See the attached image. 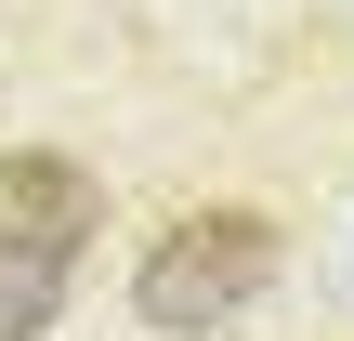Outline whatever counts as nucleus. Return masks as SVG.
I'll return each instance as SVG.
<instances>
[{
  "label": "nucleus",
  "instance_id": "f257e3e1",
  "mask_svg": "<svg viewBox=\"0 0 354 341\" xmlns=\"http://www.w3.org/2000/svg\"><path fill=\"white\" fill-rule=\"evenodd\" d=\"M289 302V223L250 197H197L145 237L131 263V329L145 341H250Z\"/></svg>",
  "mask_w": 354,
  "mask_h": 341
},
{
  "label": "nucleus",
  "instance_id": "f03ea898",
  "mask_svg": "<svg viewBox=\"0 0 354 341\" xmlns=\"http://www.w3.org/2000/svg\"><path fill=\"white\" fill-rule=\"evenodd\" d=\"M118 223V184L79 145H0V341H53L92 250Z\"/></svg>",
  "mask_w": 354,
  "mask_h": 341
}]
</instances>
